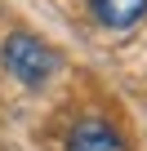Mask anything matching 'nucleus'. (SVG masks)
Here are the masks:
<instances>
[{"label":"nucleus","mask_w":147,"mask_h":151,"mask_svg":"<svg viewBox=\"0 0 147 151\" xmlns=\"http://www.w3.org/2000/svg\"><path fill=\"white\" fill-rule=\"evenodd\" d=\"M67 151H125V138H120V129L112 120L89 116V120H80L76 129H71Z\"/></svg>","instance_id":"obj_2"},{"label":"nucleus","mask_w":147,"mask_h":151,"mask_svg":"<svg viewBox=\"0 0 147 151\" xmlns=\"http://www.w3.org/2000/svg\"><path fill=\"white\" fill-rule=\"evenodd\" d=\"M0 62H5V71L14 76V80H22V85H45L49 76L58 71V53L45 45V40H36V36H27V31H14V36H5V45H0Z\"/></svg>","instance_id":"obj_1"},{"label":"nucleus","mask_w":147,"mask_h":151,"mask_svg":"<svg viewBox=\"0 0 147 151\" xmlns=\"http://www.w3.org/2000/svg\"><path fill=\"white\" fill-rule=\"evenodd\" d=\"M94 22L112 27V31H129L134 22L147 18V0H89Z\"/></svg>","instance_id":"obj_3"}]
</instances>
